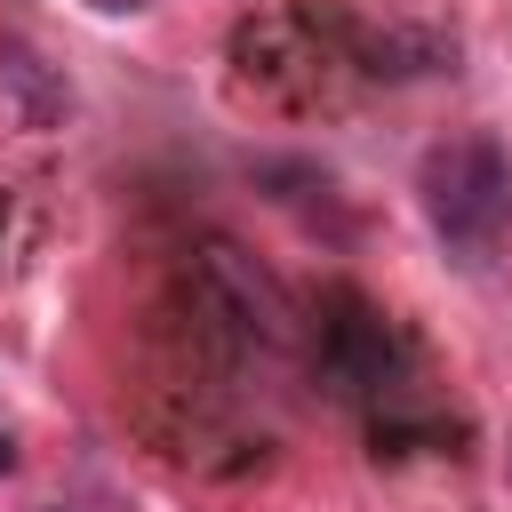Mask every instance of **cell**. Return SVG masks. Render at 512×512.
Wrapping results in <instances>:
<instances>
[{
  "mask_svg": "<svg viewBox=\"0 0 512 512\" xmlns=\"http://www.w3.org/2000/svg\"><path fill=\"white\" fill-rule=\"evenodd\" d=\"M416 208H424L432 240L448 248V264L488 272L512 248V152L480 128L432 144L416 168Z\"/></svg>",
  "mask_w": 512,
  "mask_h": 512,
  "instance_id": "cell-3",
  "label": "cell"
},
{
  "mask_svg": "<svg viewBox=\"0 0 512 512\" xmlns=\"http://www.w3.org/2000/svg\"><path fill=\"white\" fill-rule=\"evenodd\" d=\"M184 296L200 312V344L216 360H272V352H296L304 344V320L288 304V288L232 240H200L192 248V272H184Z\"/></svg>",
  "mask_w": 512,
  "mask_h": 512,
  "instance_id": "cell-4",
  "label": "cell"
},
{
  "mask_svg": "<svg viewBox=\"0 0 512 512\" xmlns=\"http://www.w3.org/2000/svg\"><path fill=\"white\" fill-rule=\"evenodd\" d=\"M0 104H8L16 128H56V120L72 112V80H64L40 48L0 40Z\"/></svg>",
  "mask_w": 512,
  "mask_h": 512,
  "instance_id": "cell-5",
  "label": "cell"
},
{
  "mask_svg": "<svg viewBox=\"0 0 512 512\" xmlns=\"http://www.w3.org/2000/svg\"><path fill=\"white\" fill-rule=\"evenodd\" d=\"M80 8H96V16H136V8H152V0H80Z\"/></svg>",
  "mask_w": 512,
  "mask_h": 512,
  "instance_id": "cell-6",
  "label": "cell"
},
{
  "mask_svg": "<svg viewBox=\"0 0 512 512\" xmlns=\"http://www.w3.org/2000/svg\"><path fill=\"white\" fill-rule=\"evenodd\" d=\"M352 72V8H280L232 32V80L272 112H320Z\"/></svg>",
  "mask_w": 512,
  "mask_h": 512,
  "instance_id": "cell-2",
  "label": "cell"
},
{
  "mask_svg": "<svg viewBox=\"0 0 512 512\" xmlns=\"http://www.w3.org/2000/svg\"><path fill=\"white\" fill-rule=\"evenodd\" d=\"M8 464H16V440H8V432H0V472H8Z\"/></svg>",
  "mask_w": 512,
  "mask_h": 512,
  "instance_id": "cell-7",
  "label": "cell"
},
{
  "mask_svg": "<svg viewBox=\"0 0 512 512\" xmlns=\"http://www.w3.org/2000/svg\"><path fill=\"white\" fill-rule=\"evenodd\" d=\"M304 344H312L320 392L368 416L376 456H416V448H448V440H456L448 408L424 392V352H416V336H408L376 296L328 288L320 312L304 320Z\"/></svg>",
  "mask_w": 512,
  "mask_h": 512,
  "instance_id": "cell-1",
  "label": "cell"
}]
</instances>
